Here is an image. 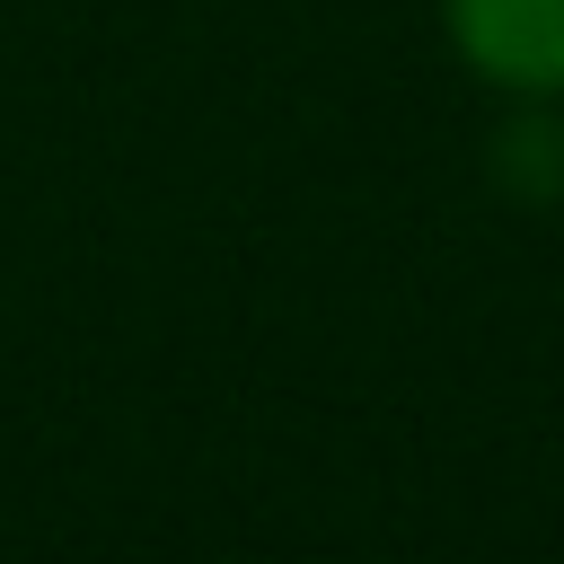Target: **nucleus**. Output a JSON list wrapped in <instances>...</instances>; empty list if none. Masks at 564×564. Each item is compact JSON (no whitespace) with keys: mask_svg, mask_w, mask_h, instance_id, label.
Listing matches in <instances>:
<instances>
[{"mask_svg":"<svg viewBox=\"0 0 564 564\" xmlns=\"http://www.w3.org/2000/svg\"><path fill=\"white\" fill-rule=\"evenodd\" d=\"M458 62L502 97H564V0H441Z\"/></svg>","mask_w":564,"mask_h":564,"instance_id":"f257e3e1","label":"nucleus"}]
</instances>
